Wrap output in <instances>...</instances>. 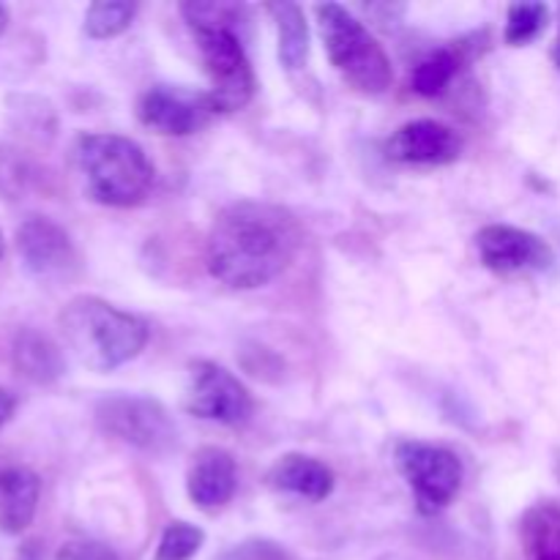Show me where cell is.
Segmentation results:
<instances>
[{"label":"cell","instance_id":"obj_1","mask_svg":"<svg viewBox=\"0 0 560 560\" xmlns=\"http://www.w3.org/2000/svg\"><path fill=\"white\" fill-rule=\"evenodd\" d=\"M304 244L301 224L288 208L241 200L222 208L206 238V266L233 290H255L293 266Z\"/></svg>","mask_w":560,"mask_h":560},{"label":"cell","instance_id":"obj_2","mask_svg":"<svg viewBox=\"0 0 560 560\" xmlns=\"http://www.w3.org/2000/svg\"><path fill=\"white\" fill-rule=\"evenodd\" d=\"M244 5L233 3H184L180 14L189 22L200 47L202 69L211 80V96L217 113H235L246 107L257 91L246 49L235 33V20Z\"/></svg>","mask_w":560,"mask_h":560},{"label":"cell","instance_id":"obj_3","mask_svg":"<svg viewBox=\"0 0 560 560\" xmlns=\"http://www.w3.org/2000/svg\"><path fill=\"white\" fill-rule=\"evenodd\" d=\"M60 337L82 366L113 372L148 345V323L96 295H77L58 315Z\"/></svg>","mask_w":560,"mask_h":560},{"label":"cell","instance_id":"obj_4","mask_svg":"<svg viewBox=\"0 0 560 560\" xmlns=\"http://www.w3.org/2000/svg\"><path fill=\"white\" fill-rule=\"evenodd\" d=\"M85 195L98 206L135 208L153 186V164L129 137L88 131L71 148Z\"/></svg>","mask_w":560,"mask_h":560},{"label":"cell","instance_id":"obj_5","mask_svg":"<svg viewBox=\"0 0 560 560\" xmlns=\"http://www.w3.org/2000/svg\"><path fill=\"white\" fill-rule=\"evenodd\" d=\"M328 60L353 91L377 96L392 85V60L370 31L339 3L315 9Z\"/></svg>","mask_w":560,"mask_h":560},{"label":"cell","instance_id":"obj_6","mask_svg":"<svg viewBox=\"0 0 560 560\" xmlns=\"http://www.w3.org/2000/svg\"><path fill=\"white\" fill-rule=\"evenodd\" d=\"M96 424L113 441L153 457H162L178 446V427L173 416L151 397H131V394L104 397L96 405Z\"/></svg>","mask_w":560,"mask_h":560},{"label":"cell","instance_id":"obj_7","mask_svg":"<svg viewBox=\"0 0 560 560\" xmlns=\"http://www.w3.org/2000/svg\"><path fill=\"white\" fill-rule=\"evenodd\" d=\"M394 463H397L399 474L413 490L416 506L427 517L443 512L463 487V459L446 446H435V443L424 441H402L394 448Z\"/></svg>","mask_w":560,"mask_h":560},{"label":"cell","instance_id":"obj_8","mask_svg":"<svg viewBox=\"0 0 560 560\" xmlns=\"http://www.w3.org/2000/svg\"><path fill=\"white\" fill-rule=\"evenodd\" d=\"M184 408L202 421L224 427H241L255 413L252 394L244 383L213 361H191L186 383Z\"/></svg>","mask_w":560,"mask_h":560},{"label":"cell","instance_id":"obj_9","mask_svg":"<svg viewBox=\"0 0 560 560\" xmlns=\"http://www.w3.org/2000/svg\"><path fill=\"white\" fill-rule=\"evenodd\" d=\"M16 252L33 277L63 284L80 277L82 260L71 235L47 217H27L16 228Z\"/></svg>","mask_w":560,"mask_h":560},{"label":"cell","instance_id":"obj_10","mask_svg":"<svg viewBox=\"0 0 560 560\" xmlns=\"http://www.w3.org/2000/svg\"><path fill=\"white\" fill-rule=\"evenodd\" d=\"M217 115L211 96L189 88L153 85L137 98V118L142 126L164 137H186L211 124Z\"/></svg>","mask_w":560,"mask_h":560},{"label":"cell","instance_id":"obj_11","mask_svg":"<svg viewBox=\"0 0 560 560\" xmlns=\"http://www.w3.org/2000/svg\"><path fill=\"white\" fill-rule=\"evenodd\" d=\"M476 249L485 268L509 277V273L547 271L556 262V252L541 235L509 224H487L476 235Z\"/></svg>","mask_w":560,"mask_h":560},{"label":"cell","instance_id":"obj_12","mask_svg":"<svg viewBox=\"0 0 560 560\" xmlns=\"http://www.w3.org/2000/svg\"><path fill=\"white\" fill-rule=\"evenodd\" d=\"M463 148L465 142L459 131L432 118L399 126L386 142L388 159L402 164H421V167H443V164L457 162Z\"/></svg>","mask_w":560,"mask_h":560},{"label":"cell","instance_id":"obj_13","mask_svg":"<svg viewBox=\"0 0 560 560\" xmlns=\"http://www.w3.org/2000/svg\"><path fill=\"white\" fill-rule=\"evenodd\" d=\"M235 487H238V468L233 454L217 446H206L195 454L186 474V492L200 512L213 514L228 506L235 495Z\"/></svg>","mask_w":560,"mask_h":560},{"label":"cell","instance_id":"obj_14","mask_svg":"<svg viewBox=\"0 0 560 560\" xmlns=\"http://www.w3.org/2000/svg\"><path fill=\"white\" fill-rule=\"evenodd\" d=\"M11 366L33 386H52L63 377L66 359L49 334L25 326L11 339Z\"/></svg>","mask_w":560,"mask_h":560},{"label":"cell","instance_id":"obj_15","mask_svg":"<svg viewBox=\"0 0 560 560\" xmlns=\"http://www.w3.org/2000/svg\"><path fill=\"white\" fill-rule=\"evenodd\" d=\"M266 481L279 492H290L306 501H326L334 492L337 476L326 463L310 454H284L271 465Z\"/></svg>","mask_w":560,"mask_h":560},{"label":"cell","instance_id":"obj_16","mask_svg":"<svg viewBox=\"0 0 560 560\" xmlns=\"http://www.w3.org/2000/svg\"><path fill=\"white\" fill-rule=\"evenodd\" d=\"M42 481L25 465L0 468V530L9 536H20L31 528L36 517Z\"/></svg>","mask_w":560,"mask_h":560},{"label":"cell","instance_id":"obj_17","mask_svg":"<svg viewBox=\"0 0 560 560\" xmlns=\"http://www.w3.org/2000/svg\"><path fill=\"white\" fill-rule=\"evenodd\" d=\"M525 560H560V501H539L520 523Z\"/></svg>","mask_w":560,"mask_h":560},{"label":"cell","instance_id":"obj_18","mask_svg":"<svg viewBox=\"0 0 560 560\" xmlns=\"http://www.w3.org/2000/svg\"><path fill=\"white\" fill-rule=\"evenodd\" d=\"M14 560H118L113 547L80 536H36L20 547Z\"/></svg>","mask_w":560,"mask_h":560},{"label":"cell","instance_id":"obj_19","mask_svg":"<svg viewBox=\"0 0 560 560\" xmlns=\"http://www.w3.org/2000/svg\"><path fill=\"white\" fill-rule=\"evenodd\" d=\"M268 11L273 14L279 33V60L288 71H299L310 58V25L301 5L295 3H271Z\"/></svg>","mask_w":560,"mask_h":560},{"label":"cell","instance_id":"obj_20","mask_svg":"<svg viewBox=\"0 0 560 560\" xmlns=\"http://www.w3.org/2000/svg\"><path fill=\"white\" fill-rule=\"evenodd\" d=\"M463 69V47H441L435 52L419 60V66L410 74V88L419 96L435 98L454 82V77Z\"/></svg>","mask_w":560,"mask_h":560},{"label":"cell","instance_id":"obj_21","mask_svg":"<svg viewBox=\"0 0 560 560\" xmlns=\"http://www.w3.org/2000/svg\"><path fill=\"white\" fill-rule=\"evenodd\" d=\"M47 180V170L33 162L25 151L0 142V195L5 200H20L33 189H42Z\"/></svg>","mask_w":560,"mask_h":560},{"label":"cell","instance_id":"obj_22","mask_svg":"<svg viewBox=\"0 0 560 560\" xmlns=\"http://www.w3.org/2000/svg\"><path fill=\"white\" fill-rule=\"evenodd\" d=\"M5 104H9L11 124H14L20 135L44 142L55 140L58 120H55L52 104L38 96H11Z\"/></svg>","mask_w":560,"mask_h":560},{"label":"cell","instance_id":"obj_23","mask_svg":"<svg viewBox=\"0 0 560 560\" xmlns=\"http://www.w3.org/2000/svg\"><path fill=\"white\" fill-rule=\"evenodd\" d=\"M137 14L135 3H124V0H102V3H91L85 11V33L91 38H115L131 25Z\"/></svg>","mask_w":560,"mask_h":560},{"label":"cell","instance_id":"obj_24","mask_svg":"<svg viewBox=\"0 0 560 560\" xmlns=\"http://www.w3.org/2000/svg\"><path fill=\"white\" fill-rule=\"evenodd\" d=\"M547 16H550V11H547L545 3L509 5L503 38H506V44H512V47H523V44L534 42V38L545 31Z\"/></svg>","mask_w":560,"mask_h":560},{"label":"cell","instance_id":"obj_25","mask_svg":"<svg viewBox=\"0 0 560 560\" xmlns=\"http://www.w3.org/2000/svg\"><path fill=\"white\" fill-rule=\"evenodd\" d=\"M202 541H206V534L197 525L175 520L164 528L153 560H191L200 552Z\"/></svg>","mask_w":560,"mask_h":560},{"label":"cell","instance_id":"obj_26","mask_svg":"<svg viewBox=\"0 0 560 560\" xmlns=\"http://www.w3.org/2000/svg\"><path fill=\"white\" fill-rule=\"evenodd\" d=\"M217 560H290L288 552L268 539H246L241 545L224 550Z\"/></svg>","mask_w":560,"mask_h":560},{"label":"cell","instance_id":"obj_27","mask_svg":"<svg viewBox=\"0 0 560 560\" xmlns=\"http://www.w3.org/2000/svg\"><path fill=\"white\" fill-rule=\"evenodd\" d=\"M14 410H16V397L11 392H5V388H0V430L9 424Z\"/></svg>","mask_w":560,"mask_h":560},{"label":"cell","instance_id":"obj_28","mask_svg":"<svg viewBox=\"0 0 560 560\" xmlns=\"http://www.w3.org/2000/svg\"><path fill=\"white\" fill-rule=\"evenodd\" d=\"M552 63H556V69H560V9H558V38L556 44H552Z\"/></svg>","mask_w":560,"mask_h":560},{"label":"cell","instance_id":"obj_29","mask_svg":"<svg viewBox=\"0 0 560 560\" xmlns=\"http://www.w3.org/2000/svg\"><path fill=\"white\" fill-rule=\"evenodd\" d=\"M5 27H9V11H5V5H0V36H3Z\"/></svg>","mask_w":560,"mask_h":560},{"label":"cell","instance_id":"obj_30","mask_svg":"<svg viewBox=\"0 0 560 560\" xmlns=\"http://www.w3.org/2000/svg\"><path fill=\"white\" fill-rule=\"evenodd\" d=\"M5 255V238H3V233H0V257Z\"/></svg>","mask_w":560,"mask_h":560}]
</instances>
